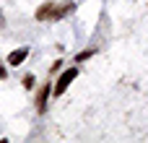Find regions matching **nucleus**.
<instances>
[{
  "mask_svg": "<svg viewBox=\"0 0 148 143\" xmlns=\"http://www.w3.org/2000/svg\"><path fill=\"white\" fill-rule=\"evenodd\" d=\"M73 8H75L73 3H42L34 13V18L36 21H60L68 13H73Z\"/></svg>",
  "mask_w": 148,
  "mask_h": 143,
  "instance_id": "1",
  "label": "nucleus"
},
{
  "mask_svg": "<svg viewBox=\"0 0 148 143\" xmlns=\"http://www.w3.org/2000/svg\"><path fill=\"white\" fill-rule=\"evenodd\" d=\"M75 76H78V70H75V68H68V70H65V73L57 78V83H55L52 94H55V96H62V94H65V89H68V86L75 81Z\"/></svg>",
  "mask_w": 148,
  "mask_h": 143,
  "instance_id": "2",
  "label": "nucleus"
},
{
  "mask_svg": "<svg viewBox=\"0 0 148 143\" xmlns=\"http://www.w3.org/2000/svg\"><path fill=\"white\" fill-rule=\"evenodd\" d=\"M49 91H52V86L49 83H44L42 89H39V94H36V112H47V99H49Z\"/></svg>",
  "mask_w": 148,
  "mask_h": 143,
  "instance_id": "3",
  "label": "nucleus"
},
{
  "mask_svg": "<svg viewBox=\"0 0 148 143\" xmlns=\"http://www.w3.org/2000/svg\"><path fill=\"white\" fill-rule=\"evenodd\" d=\"M26 55H29V50H26V47H18V50H13V52L8 55V65H10V68L21 65V63L26 60Z\"/></svg>",
  "mask_w": 148,
  "mask_h": 143,
  "instance_id": "4",
  "label": "nucleus"
},
{
  "mask_svg": "<svg viewBox=\"0 0 148 143\" xmlns=\"http://www.w3.org/2000/svg\"><path fill=\"white\" fill-rule=\"evenodd\" d=\"M34 81H36V78H34L31 73H29V76H23V89H31V86H34Z\"/></svg>",
  "mask_w": 148,
  "mask_h": 143,
  "instance_id": "5",
  "label": "nucleus"
},
{
  "mask_svg": "<svg viewBox=\"0 0 148 143\" xmlns=\"http://www.w3.org/2000/svg\"><path fill=\"white\" fill-rule=\"evenodd\" d=\"M91 55H94V50H86V52H81V55H78L75 60H78V63H83V60H88Z\"/></svg>",
  "mask_w": 148,
  "mask_h": 143,
  "instance_id": "6",
  "label": "nucleus"
},
{
  "mask_svg": "<svg viewBox=\"0 0 148 143\" xmlns=\"http://www.w3.org/2000/svg\"><path fill=\"white\" fill-rule=\"evenodd\" d=\"M0 78H5V68H3V63H0Z\"/></svg>",
  "mask_w": 148,
  "mask_h": 143,
  "instance_id": "7",
  "label": "nucleus"
}]
</instances>
